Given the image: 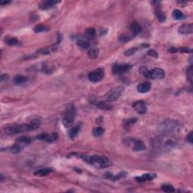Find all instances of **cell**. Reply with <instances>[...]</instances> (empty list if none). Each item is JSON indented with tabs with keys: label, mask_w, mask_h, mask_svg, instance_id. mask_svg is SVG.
<instances>
[{
	"label": "cell",
	"mask_w": 193,
	"mask_h": 193,
	"mask_svg": "<svg viewBox=\"0 0 193 193\" xmlns=\"http://www.w3.org/2000/svg\"><path fill=\"white\" fill-rule=\"evenodd\" d=\"M124 90V88L123 86H117L116 88H113L111 90L106 93L105 95L106 100L109 102H113L117 100L119 98V97L122 95Z\"/></svg>",
	"instance_id": "7"
},
{
	"label": "cell",
	"mask_w": 193,
	"mask_h": 193,
	"mask_svg": "<svg viewBox=\"0 0 193 193\" xmlns=\"http://www.w3.org/2000/svg\"><path fill=\"white\" fill-rule=\"evenodd\" d=\"M187 140L190 143H192V132H189V134L187 136Z\"/></svg>",
	"instance_id": "39"
},
{
	"label": "cell",
	"mask_w": 193,
	"mask_h": 193,
	"mask_svg": "<svg viewBox=\"0 0 193 193\" xmlns=\"http://www.w3.org/2000/svg\"><path fill=\"white\" fill-rule=\"evenodd\" d=\"M28 128H29V131H31V130H36L40 126V121L38 120V119H33L32 120L30 123H28Z\"/></svg>",
	"instance_id": "22"
},
{
	"label": "cell",
	"mask_w": 193,
	"mask_h": 193,
	"mask_svg": "<svg viewBox=\"0 0 193 193\" xmlns=\"http://www.w3.org/2000/svg\"><path fill=\"white\" fill-rule=\"evenodd\" d=\"M143 74L145 77L148 78V79H162L165 76V70L160 69V68H155L150 71L145 69L144 71L143 72Z\"/></svg>",
	"instance_id": "6"
},
{
	"label": "cell",
	"mask_w": 193,
	"mask_h": 193,
	"mask_svg": "<svg viewBox=\"0 0 193 193\" xmlns=\"http://www.w3.org/2000/svg\"><path fill=\"white\" fill-rule=\"evenodd\" d=\"M99 51L97 48H91L88 51V56L91 59L97 58L98 56Z\"/></svg>",
	"instance_id": "27"
},
{
	"label": "cell",
	"mask_w": 193,
	"mask_h": 193,
	"mask_svg": "<svg viewBox=\"0 0 193 193\" xmlns=\"http://www.w3.org/2000/svg\"><path fill=\"white\" fill-rule=\"evenodd\" d=\"M76 107L73 103H69L63 114V124L65 127H70L76 119Z\"/></svg>",
	"instance_id": "4"
},
{
	"label": "cell",
	"mask_w": 193,
	"mask_h": 193,
	"mask_svg": "<svg viewBox=\"0 0 193 193\" xmlns=\"http://www.w3.org/2000/svg\"><path fill=\"white\" fill-rule=\"evenodd\" d=\"M172 17H173V19L177 20H183V19L185 18L184 14H183L181 11L178 10V9H175V10H173V13H172Z\"/></svg>",
	"instance_id": "25"
},
{
	"label": "cell",
	"mask_w": 193,
	"mask_h": 193,
	"mask_svg": "<svg viewBox=\"0 0 193 193\" xmlns=\"http://www.w3.org/2000/svg\"><path fill=\"white\" fill-rule=\"evenodd\" d=\"M152 4L154 5V12L156 17L160 22H165L166 20V16L165 13L162 11L160 7L161 2H152Z\"/></svg>",
	"instance_id": "9"
},
{
	"label": "cell",
	"mask_w": 193,
	"mask_h": 193,
	"mask_svg": "<svg viewBox=\"0 0 193 193\" xmlns=\"http://www.w3.org/2000/svg\"><path fill=\"white\" fill-rule=\"evenodd\" d=\"M180 51L182 52H186V53H192V50L189 49V48H185V47H182L180 48Z\"/></svg>",
	"instance_id": "38"
},
{
	"label": "cell",
	"mask_w": 193,
	"mask_h": 193,
	"mask_svg": "<svg viewBox=\"0 0 193 193\" xmlns=\"http://www.w3.org/2000/svg\"><path fill=\"white\" fill-rule=\"evenodd\" d=\"M151 88H152V85H151V84L149 82H142L140 83L138 85V91L140 93L144 94L149 91L151 89Z\"/></svg>",
	"instance_id": "17"
},
{
	"label": "cell",
	"mask_w": 193,
	"mask_h": 193,
	"mask_svg": "<svg viewBox=\"0 0 193 193\" xmlns=\"http://www.w3.org/2000/svg\"><path fill=\"white\" fill-rule=\"evenodd\" d=\"M147 54L149 56H152V57H155V58H158L159 57V55H158V53L154 50H149L148 51Z\"/></svg>",
	"instance_id": "37"
},
{
	"label": "cell",
	"mask_w": 193,
	"mask_h": 193,
	"mask_svg": "<svg viewBox=\"0 0 193 193\" xmlns=\"http://www.w3.org/2000/svg\"><path fill=\"white\" fill-rule=\"evenodd\" d=\"M28 79L26 76H21V75H17L14 78V82L16 84H24L25 82H27Z\"/></svg>",
	"instance_id": "23"
},
{
	"label": "cell",
	"mask_w": 193,
	"mask_h": 193,
	"mask_svg": "<svg viewBox=\"0 0 193 193\" xmlns=\"http://www.w3.org/2000/svg\"><path fill=\"white\" fill-rule=\"evenodd\" d=\"M85 36L88 39H94L96 37V30L94 28H88L86 30Z\"/></svg>",
	"instance_id": "26"
},
{
	"label": "cell",
	"mask_w": 193,
	"mask_h": 193,
	"mask_svg": "<svg viewBox=\"0 0 193 193\" xmlns=\"http://www.w3.org/2000/svg\"><path fill=\"white\" fill-rule=\"evenodd\" d=\"M159 129L163 134L170 135L177 134L182 130V125L177 121L173 119H165L159 126Z\"/></svg>",
	"instance_id": "3"
},
{
	"label": "cell",
	"mask_w": 193,
	"mask_h": 193,
	"mask_svg": "<svg viewBox=\"0 0 193 193\" xmlns=\"http://www.w3.org/2000/svg\"><path fill=\"white\" fill-rule=\"evenodd\" d=\"M77 45L82 49H87L88 48L90 45H89L88 42L84 40H79L77 41Z\"/></svg>",
	"instance_id": "32"
},
{
	"label": "cell",
	"mask_w": 193,
	"mask_h": 193,
	"mask_svg": "<svg viewBox=\"0 0 193 193\" xmlns=\"http://www.w3.org/2000/svg\"><path fill=\"white\" fill-rule=\"evenodd\" d=\"M169 52H172V53H174V52H177V49L176 48H170L169 49Z\"/></svg>",
	"instance_id": "41"
},
{
	"label": "cell",
	"mask_w": 193,
	"mask_h": 193,
	"mask_svg": "<svg viewBox=\"0 0 193 193\" xmlns=\"http://www.w3.org/2000/svg\"><path fill=\"white\" fill-rule=\"evenodd\" d=\"M97 106L101 109H111L113 108L111 103L109 101H100L97 103Z\"/></svg>",
	"instance_id": "24"
},
{
	"label": "cell",
	"mask_w": 193,
	"mask_h": 193,
	"mask_svg": "<svg viewBox=\"0 0 193 193\" xmlns=\"http://www.w3.org/2000/svg\"><path fill=\"white\" fill-rule=\"evenodd\" d=\"M60 2L57 1H45L42 2L40 5H39V9L41 10H48V9H50L52 8H53L54 6H55L56 5L58 4Z\"/></svg>",
	"instance_id": "15"
},
{
	"label": "cell",
	"mask_w": 193,
	"mask_h": 193,
	"mask_svg": "<svg viewBox=\"0 0 193 193\" xmlns=\"http://www.w3.org/2000/svg\"><path fill=\"white\" fill-rule=\"evenodd\" d=\"M49 30V27L44 24H39L36 26L33 29L35 33H41V32H46Z\"/></svg>",
	"instance_id": "28"
},
{
	"label": "cell",
	"mask_w": 193,
	"mask_h": 193,
	"mask_svg": "<svg viewBox=\"0 0 193 193\" xmlns=\"http://www.w3.org/2000/svg\"><path fill=\"white\" fill-rule=\"evenodd\" d=\"M31 142L32 139L30 138H28V137H21V138H19L18 140L16 141L15 143L23 149V147H25V146H27V145L30 144Z\"/></svg>",
	"instance_id": "19"
},
{
	"label": "cell",
	"mask_w": 193,
	"mask_h": 193,
	"mask_svg": "<svg viewBox=\"0 0 193 193\" xmlns=\"http://www.w3.org/2000/svg\"><path fill=\"white\" fill-rule=\"evenodd\" d=\"M130 143L132 144V150L134 152H140V151H143L146 149L144 143L139 140L131 139Z\"/></svg>",
	"instance_id": "13"
},
{
	"label": "cell",
	"mask_w": 193,
	"mask_h": 193,
	"mask_svg": "<svg viewBox=\"0 0 193 193\" xmlns=\"http://www.w3.org/2000/svg\"><path fill=\"white\" fill-rule=\"evenodd\" d=\"M126 175H127V173H126L125 172H122V173H119V174H116L115 175V176H113V175H112V176H109V178H111L113 181H116V180H119L120 178L126 177Z\"/></svg>",
	"instance_id": "33"
},
{
	"label": "cell",
	"mask_w": 193,
	"mask_h": 193,
	"mask_svg": "<svg viewBox=\"0 0 193 193\" xmlns=\"http://www.w3.org/2000/svg\"><path fill=\"white\" fill-rule=\"evenodd\" d=\"M53 171L52 168H49V167H45V168L39 169L37 170L36 171L34 172V175L36 177H45L48 175L49 173H51Z\"/></svg>",
	"instance_id": "21"
},
{
	"label": "cell",
	"mask_w": 193,
	"mask_h": 193,
	"mask_svg": "<svg viewBox=\"0 0 193 193\" xmlns=\"http://www.w3.org/2000/svg\"><path fill=\"white\" fill-rule=\"evenodd\" d=\"M38 139L40 140H44V141L47 142V143H52L55 142L56 140L58 139V134H57V133H56V132L50 134H48L47 133H44L39 135V136H38Z\"/></svg>",
	"instance_id": "11"
},
{
	"label": "cell",
	"mask_w": 193,
	"mask_h": 193,
	"mask_svg": "<svg viewBox=\"0 0 193 193\" xmlns=\"http://www.w3.org/2000/svg\"><path fill=\"white\" fill-rule=\"evenodd\" d=\"M133 108L136 110V112L139 114H145L147 111V107H146V105L144 101L143 100H139V101H136L133 103Z\"/></svg>",
	"instance_id": "12"
},
{
	"label": "cell",
	"mask_w": 193,
	"mask_h": 193,
	"mask_svg": "<svg viewBox=\"0 0 193 193\" xmlns=\"http://www.w3.org/2000/svg\"><path fill=\"white\" fill-rule=\"evenodd\" d=\"M179 33L182 35H189L192 33L193 25L192 23H184L178 29Z\"/></svg>",
	"instance_id": "14"
},
{
	"label": "cell",
	"mask_w": 193,
	"mask_h": 193,
	"mask_svg": "<svg viewBox=\"0 0 193 193\" xmlns=\"http://www.w3.org/2000/svg\"><path fill=\"white\" fill-rule=\"evenodd\" d=\"M6 44L9 45H18L20 44V41L14 37H9L5 40Z\"/></svg>",
	"instance_id": "30"
},
{
	"label": "cell",
	"mask_w": 193,
	"mask_h": 193,
	"mask_svg": "<svg viewBox=\"0 0 193 193\" xmlns=\"http://www.w3.org/2000/svg\"><path fill=\"white\" fill-rule=\"evenodd\" d=\"M177 145L174 138L168 134H162L155 137L152 140V146L154 149L160 152H167L173 149Z\"/></svg>",
	"instance_id": "1"
},
{
	"label": "cell",
	"mask_w": 193,
	"mask_h": 193,
	"mask_svg": "<svg viewBox=\"0 0 193 193\" xmlns=\"http://www.w3.org/2000/svg\"><path fill=\"white\" fill-rule=\"evenodd\" d=\"M157 175L155 173H145L142 176L137 177H135V180L138 182H145V181H151L153 179L156 177Z\"/></svg>",
	"instance_id": "18"
},
{
	"label": "cell",
	"mask_w": 193,
	"mask_h": 193,
	"mask_svg": "<svg viewBox=\"0 0 193 193\" xmlns=\"http://www.w3.org/2000/svg\"><path fill=\"white\" fill-rule=\"evenodd\" d=\"M130 30L133 36H138L142 32V27L140 23L137 21H134L130 26Z\"/></svg>",
	"instance_id": "16"
},
{
	"label": "cell",
	"mask_w": 193,
	"mask_h": 193,
	"mask_svg": "<svg viewBox=\"0 0 193 193\" xmlns=\"http://www.w3.org/2000/svg\"><path fill=\"white\" fill-rule=\"evenodd\" d=\"M137 50H138L137 48H129L128 50L125 51V52H124V55L127 56H130L134 55V54L137 52Z\"/></svg>",
	"instance_id": "36"
},
{
	"label": "cell",
	"mask_w": 193,
	"mask_h": 193,
	"mask_svg": "<svg viewBox=\"0 0 193 193\" xmlns=\"http://www.w3.org/2000/svg\"><path fill=\"white\" fill-rule=\"evenodd\" d=\"M8 78H9V76H8L7 74H2L1 76V81L2 82H3V81L7 80Z\"/></svg>",
	"instance_id": "40"
},
{
	"label": "cell",
	"mask_w": 193,
	"mask_h": 193,
	"mask_svg": "<svg viewBox=\"0 0 193 193\" xmlns=\"http://www.w3.org/2000/svg\"><path fill=\"white\" fill-rule=\"evenodd\" d=\"M192 66H190L189 68H188L187 70H186V75H187V78L189 79V81L190 82V83L192 82Z\"/></svg>",
	"instance_id": "34"
},
{
	"label": "cell",
	"mask_w": 193,
	"mask_h": 193,
	"mask_svg": "<svg viewBox=\"0 0 193 193\" xmlns=\"http://www.w3.org/2000/svg\"><path fill=\"white\" fill-rule=\"evenodd\" d=\"M162 189L165 192H173L175 191L174 188L171 186V185H168V184H165L162 185Z\"/></svg>",
	"instance_id": "31"
},
{
	"label": "cell",
	"mask_w": 193,
	"mask_h": 193,
	"mask_svg": "<svg viewBox=\"0 0 193 193\" xmlns=\"http://www.w3.org/2000/svg\"><path fill=\"white\" fill-rule=\"evenodd\" d=\"M130 39H131V38H130V36H126V35H120V36H119V41H121V42H127V41L130 40Z\"/></svg>",
	"instance_id": "35"
},
{
	"label": "cell",
	"mask_w": 193,
	"mask_h": 193,
	"mask_svg": "<svg viewBox=\"0 0 193 193\" xmlns=\"http://www.w3.org/2000/svg\"><path fill=\"white\" fill-rule=\"evenodd\" d=\"M92 133H93V135L95 137H97V138H98V137H101L102 135L103 134V133H104V129L101 127H95V128L93 129Z\"/></svg>",
	"instance_id": "29"
},
{
	"label": "cell",
	"mask_w": 193,
	"mask_h": 193,
	"mask_svg": "<svg viewBox=\"0 0 193 193\" xmlns=\"http://www.w3.org/2000/svg\"><path fill=\"white\" fill-rule=\"evenodd\" d=\"M130 67L131 66L127 63H116L113 66V72L114 74H122L130 70Z\"/></svg>",
	"instance_id": "10"
},
{
	"label": "cell",
	"mask_w": 193,
	"mask_h": 193,
	"mask_svg": "<svg viewBox=\"0 0 193 193\" xmlns=\"http://www.w3.org/2000/svg\"><path fill=\"white\" fill-rule=\"evenodd\" d=\"M10 2H9V1H8V2H0V4H1L2 5H4L9 4Z\"/></svg>",
	"instance_id": "42"
},
{
	"label": "cell",
	"mask_w": 193,
	"mask_h": 193,
	"mask_svg": "<svg viewBox=\"0 0 193 193\" xmlns=\"http://www.w3.org/2000/svg\"><path fill=\"white\" fill-rule=\"evenodd\" d=\"M4 130L6 134L15 135L18 134L23 133V132L29 131L28 124H9L4 127Z\"/></svg>",
	"instance_id": "5"
},
{
	"label": "cell",
	"mask_w": 193,
	"mask_h": 193,
	"mask_svg": "<svg viewBox=\"0 0 193 193\" xmlns=\"http://www.w3.org/2000/svg\"><path fill=\"white\" fill-rule=\"evenodd\" d=\"M80 159H82L84 162L90 165H93L99 168H103L110 165V162L107 158L103 155H78Z\"/></svg>",
	"instance_id": "2"
},
{
	"label": "cell",
	"mask_w": 193,
	"mask_h": 193,
	"mask_svg": "<svg viewBox=\"0 0 193 193\" xmlns=\"http://www.w3.org/2000/svg\"><path fill=\"white\" fill-rule=\"evenodd\" d=\"M103 77H104V70L101 68L95 70L88 74V79L94 83L100 82Z\"/></svg>",
	"instance_id": "8"
},
{
	"label": "cell",
	"mask_w": 193,
	"mask_h": 193,
	"mask_svg": "<svg viewBox=\"0 0 193 193\" xmlns=\"http://www.w3.org/2000/svg\"><path fill=\"white\" fill-rule=\"evenodd\" d=\"M80 130H81V125L79 124H76V125L73 126V127H71L69 130V133H68L70 138L74 139L78 134H79Z\"/></svg>",
	"instance_id": "20"
}]
</instances>
